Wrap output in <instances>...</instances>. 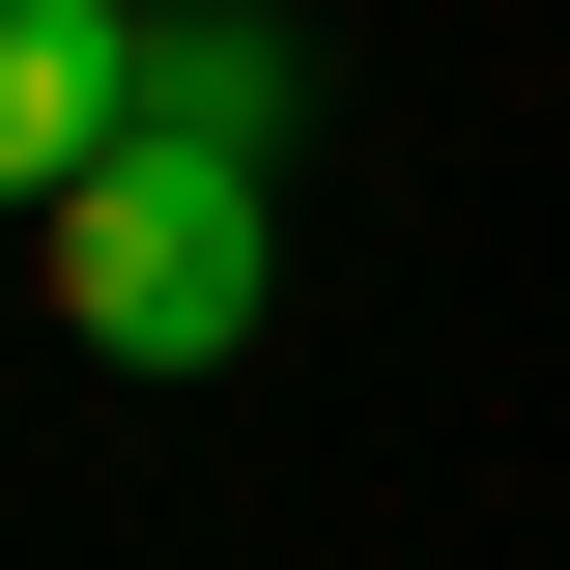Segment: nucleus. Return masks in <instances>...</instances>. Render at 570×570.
Returning <instances> with one entry per match:
<instances>
[{
    "label": "nucleus",
    "instance_id": "f257e3e1",
    "mask_svg": "<svg viewBox=\"0 0 570 570\" xmlns=\"http://www.w3.org/2000/svg\"><path fill=\"white\" fill-rule=\"evenodd\" d=\"M29 285H58L86 371H228V343L285 314V171H228V142H115V171L29 200Z\"/></svg>",
    "mask_w": 570,
    "mask_h": 570
},
{
    "label": "nucleus",
    "instance_id": "f03ea898",
    "mask_svg": "<svg viewBox=\"0 0 570 570\" xmlns=\"http://www.w3.org/2000/svg\"><path fill=\"white\" fill-rule=\"evenodd\" d=\"M142 142V0H0V228Z\"/></svg>",
    "mask_w": 570,
    "mask_h": 570
},
{
    "label": "nucleus",
    "instance_id": "7ed1b4c3",
    "mask_svg": "<svg viewBox=\"0 0 570 570\" xmlns=\"http://www.w3.org/2000/svg\"><path fill=\"white\" fill-rule=\"evenodd\" d=\"M142 142H228V171H285V29H228V0H142Z\"/></svg>",
    "mask_w": 570,
    "mask_h": 570
}]
</instances>
